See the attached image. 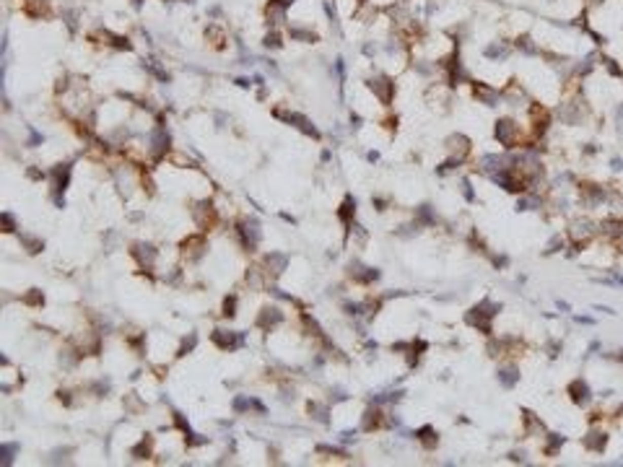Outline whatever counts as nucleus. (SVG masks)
I'll list each match as a JSON object with an SVG mask.
<instances>
[{
    "label": "nucleus",
    "instance_id": "f257e3e1",
    "mask_svg": "<svg viewBox=\"0 0 623 467\" xmlns=\"http://www.w3.org/2000/svg\"><path fill=\"white\" fill-rule=\"evenodd\" d=\"M514 132H517V125L511 122V120H501V122H496V138H499L504 146H509V143H511V138H514Z\"/></svg>",
    "mask_w": 623,
    "mask_h": 467
},
{
    "label": "nucleus",
    "instance_id": "f03ea898",
    "mask_svg": "<svg viewBox=\"0 0 623 467\" xmlns=\"http://www.w3.org/2000/svg\"><path fill=\"white\" fill-rule=\"evenodd\" d=\"M371 86V91H376L382 96V101H390V96H392V88H395V83H390L387 78H376V81H371L369 83Z\"/></svg>",
    "mask_w": 623,
    "mask_h": 467
},
{
    "label": "nucleus",
    "instance_id": "7ed1b4c3",
    "mask_svg": "<svg viewBox=\"0 0 623 467\" xmlns=\"http://www.w3.org/2000/svg\"><path fill=\"white\" fill-rule=\"evenodd\" d=\"M571 392H574V400L576 403H587L590 400V387L584 384V382H574L571 384Z\"/></svg>",
    "mask_w": 623,
    "mask_h": 467
},
{
    "label": "nucleus",
    "instance_id": "20e7f679",
    "mask_svg": "<svg viewBox=\"0 0 623 467\" xmlns=\"http://www.w3.org/2000/svg\"><path fill=\"white\" fill-rule=\"evenodd\" d=\"M499 379H501V382H504L506 387H511V384H514V382L520 379V376L514 374V369H504V371L499 374Z\"/></svg>",
    "mask_w": 623,
    "mask_h": 467
},
{
    "label": "nucleus",
    "instance_id": "39448f33",
    "mask_svg": "<svg viewBox=\"0 0 623 467\" xmlns=\"http://www.w3.org/2000/svg\"><path fill=\"white\" fill-rule=\"evenodd\" d=\"M265 47H273V50H278L281 47V37L273 31V34H268V37H265Z\"/></svg>",
    "mask_w": 623,
    "mask_h": 467
},
{
    "label": "nucleus",
    "instance_id": "423d86ee",
    "mask_svg": "<svg viewBox=\"0 0 623 467\" xmlns=\"http://www.w3.org/2000/svg\"><path fill=\"white\" fill-rule=\"evenodd\" d=\"M506 52H509L506 47H496V44L486 50V55H488V57H506Z\"/></svg>",
    "mask_w": 623,
    "mask_h": 467
}]
</instances>
